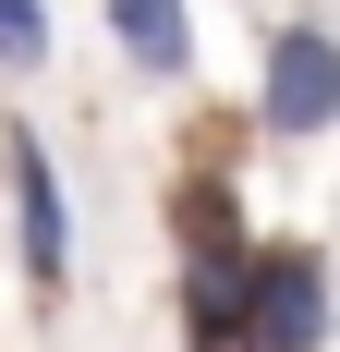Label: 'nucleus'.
<instances>
[{
  "instance_id": "3",
  "label": "nucleus",
  "mask_w": 340,
  "mask_h": 352,
  "mask_svg": "<svg viewBox=\"0 0 340 352\" xmlns=\"http://www.w3.org/2000/svg\"><path fill=\"white\" fill-rule=\"evenodd\" d=\"M0 170H12V243H25V292L61 304L73 292V219H61V170L36 134H0Z\"/></svg>"
},
{
  "instance_id": "2",
  "label": "nucleus",
  "mask_w": 340,
  "mask_h": 352,
  "mask_svg": "<svg viewBox=\"0 0 340 352\" xmlns=\"http://www.w3.org/2000/svg\"><path fill=\"white\" fill-rule=\"evenodd\" d=\"M255 134H268V146H316V134H340V25H328V12H292V25H268Z\"/></svg>"
},
{
  "instance_id": "1",
  "label": "nucleus",
  "mask_w": 340,
  "mask_h": 352,
  "mask_svg": "<svg viewBox=\"0 0 340 352\" xmlns=\"http://www.w3.org/2000/svg\"><path fill=\"white\" fill-rule=\"evenodd\" d=\"M170 255H182V340L195 352H255V219L231 195V146H206L195 170L170 182Z\"/></svg>"
},
{
  "instance_id": "4",
  "label": "nucleus",
  "mask_w": 340,
  "mask_h": 352,
  "mask_svg": "<svg viewBox=\"0 0 340 352\" xmlns=\"http://www.w3.org/2000/svg\"><path fill=\"white\" fill-rule=\"evenodd\" d=\"M328 328H340L328 255L316 243H268V267H255V352H328Z\"/></svg>"
},
{
  "instance_id": "6",
  "label": "nucleus",
  "mask_w": 340,
  "mask_h": 352,
  "mask_svg": "<svg viewBox=\"0 0 340 352\" xmlns=\"http://www.w3.org/2000/svg\"><path fill=\"white\" fill-rule=\"evenodd\" d=\"M0 73H49V0H0Z\"/></svg>"
},
{
  "instance_id": "5",
  "label": "nucleus",
  "mask_w": 340,
  "mask_h": 352,
  "mask_svg": "<svg viewBox=\"0 0 340 352\" xmlns=\"http://www.w3.org/2000/svg\"><path fill=\"white\" fill-rule=\"evenodd\" d=\"M109 36H122V61L170 98H195V0H109Z\"/></svg>"
}]
</instances>
